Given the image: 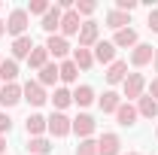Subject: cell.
I'll list each match as a JSON object with an SVG mask.
<instances>
[{
	"instance_id": "cell-1",
	"label": "cell",
	"mask_w": 158,
	"mask_h": 155,
	"mask_svg": "<svg viewBox=\"0 0 158 155\" xmlns=\"http://www.w3.org/2000/svg\"><path fill=\"white\" fill-rule=\"evenodd\" d=\"M27 24H31V15H27V9L24 6H15V9H9V19H6V34L12 40H19L27 34Z\"/></svg>"
},
{
	"instance_id": "cell-2",
	"label": "cell",
	"mask_w": 158,
	"mask_h": 155,
	"mask_svg": "<svg viewBox=\"0 0 158 155\" xmlns=\"http://www.w3.org/2000/svg\"><path fill=\"white\" fill-rule=\"evenodd\" d=\"M46 131L61 140V137L73 134V119L67 116V113H55V110H52V116L46 119Z\"/></svg>"
},
{
	"instance_id": "cell-3",
	"label": "cell",
	"mask_w": 158,
	"mask_h": 155,
	"mask_svg": "<svg viewBox=\"0 0 158 155\" xmlns=\"http://www.w3.org/2000/svg\"><path fill=\"white\" fill-rule=\"evenodd\" d=\"M122 91L128 97V103H131V100H140L143 91H146V76H143V73H128L125 82H122Z\"/></svg>"
},
{
	"instance_id": "cell-4",
	"label": "cell",
	"mask_w": 158,
	"mask_h": 155,
	"mask_svg": "<svg viewBox=\"0 0 158 155\" xmlns=\"http://www.w3.org/2000/svg\"><path fill=\"white\" fill-rule=\"evenodd\" d=\"M21 97L31 103V107H43L46 100H49V94H46V88L40 85L37 79H27L24 85H21Z\"/></svg>"
},
{
	"instance_id": "cell-5",
	"label": "cell",
	"mask_w": 158,
	"mask_h": 155,
	"mask_svg": "<svg viewBox=\"0 0 158 155\" xmlns=\"http://www.w3.org/2000/svg\"><path fill=\"white\" fill-rule=\"evenodd\" d=\"M43 46L49 49V58H55V61H67V55H70V43H67V37H61V34L46 37Z\"/></svg>"
},
{
	"instance_id": "cell-6",
	"label": "cell",
	"mask_w": 158,
	"mask_h": 155,
	"mask_svg": "<svg viewBox=\"0 0 158 155\" xmlns=\"http://www.w3.org/2000/svg\"><path fill=\"white\" fill-rule=\"evenodd\" d=\"M152 58H155V46H149V43H137V46L131 49V67H134V70L152 64Z\"/></svg>"
},
{
	"instance_id": "cell-7",
	"label": "cell",
	"mask_w": 158,
	"mask_h": 155,
	"mask_svg": "<svg viewBox=\"0 0 158 155\" xmlns=\"http://www.w3.org/2000/svg\"><path fill=\"white\" fill-rule=\"evenodd\" d=\"M100 40V31H98V21H82V27H79V46L82 49H94Z\"/></svg>"
},
{
	"instance_id": "cell-8",
	"label": "cell",
	"mask_w": 158,
	"mask_h": 155,
	"mask_svg": "<svg viewBox=\"0 0 158 155\" xmlns=\"http://www.w3.org/2000/svg\"><path fill=\"white\" fill-rule=\"evenodd\" d=\"M122 152V140L116 131H103L98 140V155H118Z\"/></svg>"
},
{
	"instance_id": "cell-9",
	"label": "cell",
	"mask_w": 158,
	"mask_h": 155,
	"mask_svg": "<svg viewBox=\"0 0 158 155\" xmlns=\"http://www.w3.org/2000/svg\"><path fill=\"white\" fill-rule=\"evenodd\" d=\"M94 131H98V122L88 116V113H79V116L73 119V134H76L79 140H88Z\"/></svg>"
},
{
	"instance_id": "cell-10",
	"label": "cell",
	"mask_w": 158,
	"mask_h": 155,
	"mask_svg": "<svg viewBox=\"0 0 158 155\" xmlns=\"http://www.w3.org/2000/svg\"><path fill=\"white\" fill-rule=\"evenodd\" d=\"M79 27H82V19L76 15V9H67L61 15V37H79Z\"/></svg>"
},
{
	"instance_id": "cell-11",
	"label": "cell",
	"mask_w": 158,
	"mask_h": 155,
	"mask_svg": "<svg viewBox=\"0 0 158 155\" xmlns=\"http://www.w3.org/2000/svg\"><path fill=\"white\" fill-rule=\"evenodd\" d=\"M24 97H21V85L19 82H9V85H0V107H15V103H21Z\"/></svg>"
},
{
	"instance_id": "cell-12",
	"label": "cell",
	"mask_w": 158,
	"mask_h": 155,
	"mask_svg": "<svg viewBox=\"0 0 158 155\" xmlns=\"http://www.w3.org/2000/svg\"><path fill=\"white\" fill-rule=\"evenodd\" d=\"M125 76H128V61L116 58L110 67H106V85H122Z\"/></svg>"
},
{
	"instance_id": "cell-13",
	"label": "cell",
	"mask_w": 158,
	"mask_h": 155,
	"mask_svg": "<svg viewBox=\"0 0 158 155\" xmlns=\"http://www.w3.org/2000/svg\"><path fill=\"white\" fill-rule=\"evenodd\" d=\"M49 100H52V107H55V113H64L70 103H73V91L67 88V85H58L52 94H49Z\"/></svg>"
},
{
	"instance_id": "cell-14",
	"label": "cell",
	"mask_w": 158,
	"mask_h": 155,
	"mask_svg": "<svg viewBox=\"0 0 158 155\" xmlns=\"http://www.w3.org/2000/svg\"><path fill=\"white\" fill-rule=\"evenodd\" d=\"M137 43H140V34L134 27H122V31H116V37H113V46L116 49H134Z\"/></svg>"
},
{
	"instance_id": "cell-15",
	"label": "cell",
	"mask_w": 158,
	"mask_h": 155,
	"mask_svg": "<svg viewBox=\"0 0 158 155\" xmlns=\"http://www.w3.org/2000/svg\"><path fill=\"white\" fill-rule=\"evenodd\" d=\"M98 107H100V113H113V116H116V110L122 107V94L113 91V88H106V91L98 97Z\"/></svg>"
},
{
	"instance_id": "cell-16",
	"label": "cell",
	"mask_w": 158,
	"mask_h": 155,
	"mask_svg": "<svg viewBox=\"0 0 158 155\" xmlns=\"http://www.w3.org/2000/svg\"><path fill=\"white\" fill-rule=\"evenodd\" d=\"M137 119H140V116H137V107L122 100V107L116 110V122L122 125V128H131V125H137Z\"/></svg>"
},
{
	"instance_id": "cell-17",
	"label": "cell",
	"mask_w": 158,
	"mask_h": 155,
	"mask_svg": "<svg viewBox=\"0 0 158 155\" xmlns=\"http://www.w3.org/2000/svg\"><path fill=\"white\" fill-rule=\"evenodd\" d=\"M94 61H100V64H113V61H116V46H113V40H98V46H94Z\"/></svg>"
},
{
	"instance_id": "cell-18",
	"label": "cell",
	"mask_w": 158,
	"mask_h": 155,
	"mask_svg": "<svg viewBox=\"0 0 158 155\" xmlns=\"http://www.w3.org/2000/svg\"><path fill=\"white\" fill-rule=\"evenodd\" d=\"M31 52H34V37H31V34H24V37H19V40H12V61L27 58Z\"/></svg>"
},
{
	"instance_id": "cell-19",
	"label": "cell",
	"mask_w": 158,
	"mask_h": 155,
	"mask_svg": "<svg viewBox=\"0 0 158 155\" xmlns=\"http://www.w3.org/2000/svg\"><path fill=\"white\" fill-rule=\"evenodd\" d=\"M24 131H27V137H43L46 134V116L43 113H31L24 119Z\"/></svg>"
},
{
	"instance_id": "cell-20",
	"label": "cell",
	"mask_w": 158,
	"mask_h": 155,
	"mask_svg": "<svg viewBox=\"0 0 158 155\" xmlns=\"http://www.w3.org/2000/svg\"><path fill=\"white\" fill-rule=\"evenodd\" d=\"M37 73H40L37 82L43 85V88H46V85H58V82H61V76H58V61H49V64H46L43 70H37Z\"/></svg>"
},
{
	"instance_id": "cell-21",
	"label": "cell",
	"mask_w": 158,
	"mask_h": 155,
	"mask_svg": "<svg viewBox=\"0 0 158 155\" xmlns=\"http://www.w3.org/2000/svg\"><path fill=\"white\" fill-rule=\"evenodd\" d=\"M61 15H64V12H61L58 6H52V9L43 15V24H40V27H43L49 37H52V34H58V31H61Z\"/></svg>"
},
{
	"instance_id": "cell-22",
	"label": "cell",
	"mask_w": 158,
	"mask_h": 155,
	"mask_svg": "<svg viewBox=\"0 0 158 155\" xmlns=\"http://www.w3.org/2000/svg\"><path fill=\"white\" fill-rule=\"evenodd\" d=\"M70 61L76 64L79 70H91V67H94V52H91V49L76 46V49H73V55H70Z\"/></svg>"
},
{
	"instance_id": "cell-23",
	"label": "cell",
	"mask_w": 158,
	"mask_h": 155,
	"mask_svg": "<svg viewBox=\"0 0 158 155\" xmlns=\"http://www.w3.org/2000/svg\"><path fill=\"white\" fill-rule=\"evenodd\" d=\"M73 103H76L79 110L91 107V103H94V88H91V85H76V88H73Z\"/></svg>"
},
{
	"instance_id": "cell-24",
	"label": "cell",
	"mask_w": 158,
	"mask_h": 155,
	"mask_svg": "<svg viewBox=\"0 0 158 155\" xmlns=\"http://www.w3.org/2000/svg\"><path fill=\"white\" fill-rule=\"evenodd\" d=\"M15 79H19V61L3 58V61H0V82L9 85V82H15Z\"/></svg>"
},
{
	"instance_id": "cell-25",
	"label": "cell",
	"mask_w": 158,
	"mask_h": 155,
	"mask_svg": "<svg viewBox=\"0 0 158 155\" xmlns=\"http://www.w3.org/2000/svg\"><path fill=\"white\" fill-rule=\"evenodd\" d=\"M49 61H52V58H49V49H46V46H34V52L27 55V64H31V70H43Z\"/></svg>"
},
{
	"instance_id": "cell-26",
	"label": "cell",
	"mask_w": 158,
	"mask_h": 155,
	"mask_svg": "<svg viewBox=\"0 0 158 155\" xmlns=\"http://www.w3.org/2000/svg\"><path fill=\"white\" fill-rule=\"evenodd\" d=\"M58 76H61L64 85H70V82H76V79H79V67L67 58V61H61V64H58Z\"/></svg>"
},
{
	"instance_id": "cell-27",
	"label": "cell",
	"mask_w": 158,
	"mask_h": 155,
	"mask_svg": "<svg viewBox=\"0 0 158 155\" xmlns=\"http://www.w3.org/2000/svg\"><path fill=\"white\" fill-rule=\"evenodd\" d=\"M137 116H143V119H155L158 116V100H152L149 94H143L137 100Z\"/></svg>"
},
{
	"instance_id": "cell-28",
	"label": "cell",
	"mask_w": 158,
	"mask_h": 155,
	"mask_svg": "<svg viewBox=\"0 0 158 155\" xmlns=\"http://www.w3.org/2000/svg\"><path fill=\"white\" fill-rule=\"evenodd\" d=\"M106 24H110L113 31L131 27V15H128V12H118V9H110V12H106Z\"/></svg>"
},
{
	"instance_id": "cell-29",
	"label": "cell",
	"mask_w": 158,
	"mask_h": 155,
	"mask_svg": "<svg viewBox=\"0 0 158 155\" xmlns=\"http://www.w3.org/2000/svg\"><path fill=\"white\" fill-rule=\"evenodd\" d=\"M52 152V143L46 137H31L27 140V155H49Z\"/></svg>"
},
{
	"instance_id": "cell-30",
	"label": "cell",
	"mask_w": 158,
	"mask_h": 155,
	"mask_svg": "<svg viewBox=\"0 0 158 155\" xmlns=\"http://www.w3.org/2000/svg\"><path fill=\"white\" fill-rule=\"evenodd\" d=\"M24 9H27V15H46V12L52 9V3H49V0H31Z\"/></svg>"
},
{
	"instance_id": "cell-31",
	"label": "cell",
	"mask_w": 158,
	"mask_h": 155,
	"mask_svg": "<svg viewBox=\"0 0 158 155\" xmlns=\"http://www.w3.org/2000/svg\"><path fill=\"white\" fill-rule=\"evenodd\" d=\"M73 9H76V15H79V19L85 15V21H88V15L98 9V3H91V0H76V3H73Z\"/></svg>"
},
{
	"instance_id": "cell-32",
	"label": "cell",
	"mask_w": 158,
	"mask_h": 155,
	"mask_svg": "<svg viewBox=\"0 0 158 155\" xmlns=\"http://www.w3.org/2000/svg\"><path fill=\"white\" fill-rule=\"evenodd\" d=\"M76 155H98V140H79V146H76Z\"/></svg>"
},
{
	"instance_id": "cell-33",
	"label": "cell",
	"mask_w": 158,
	"mask_h": 155,
	"mask_svg": "<svg viewBox=\"0 0 158 155\" xmlns=\"http://www.w3.org/2000/svg\"><path fill=\"white\" fill-rule=\"evenodd\" d=\"M113 9H118V12H128V15H131V12L137 9V0H116V6H113Z\"/></svg>"
},
{
	"instance_id": "cell-34",
	"label": "cell",
	"mask_w": 158,
	"mask_h": 155,
	"mask_svg": "<svg viewBox=\"0 0 158 155\" xmlns=\"http://www.w3.org/2000/svg\"><path fill=\"white\" fill-rule=\"evenodd\" d=\"M146 27L158 34V6H152V9H149V15H146Z\"/></svg>"
},
{
	"instance_id": "cell-35",
	"label": "cell",
	"mask_w": 158,
	"mask_h": 155,
	"mask_svg": "<svg viewBox=\"0 0 158 155\" xmlns=\"http://www.w3.org/2000/svg\"><path fill=\"white\" fill-rule=\"evenodd\" d=\"M12 131V119H9V113H0V137H6Z\"/></svg>"
},
{
	"instance_id": "cell-36",
	"label": "cell",
	"mask_w": 158,
	"mask_h": 155,
	"mask_svg": "<svg viewBox=\"0 0 158 155\" xmlns=\"http://www.w3.org/2000/svg\"><path fill=\"white\" fill-rule=\"evenodd\" d=\"M149 97H152V100H158V76L149 82Z\"/></svg>"
},
{
	"instance_id": "cell-37",
	"label": "cell",
	"mask_w": 158,
	"mask_h": 155,
	"mask_svg": "<svg viewBox=\"0 0 158 155\" xmlns=\"http://www.w3.org/2000/svg\"><path fill=\"white\" fill-rule=\"evenodd\" d=\"M0 155H6V137H0Z\"/></svg>"
},
{
	"instance_id": "cell-38",
	"label": "cell",
	"mask_w": 158,
	"mask_h": 155,
	"mask_svg": "<svg viewBox=\"0 0 158 155\" xmlns=\"http://www.w3.org/2000/svg\"><path fill=\"white\" fill-rule=\"evenodd\" d=\"M3 34H6V21L0 19V37H3Z\"/></svg>"
},
{
	"instance_id": "cell-39",
	"label": "cell",
	"mask_w": 158,
	"mask_h": 155,
	"mask_svg": "<svg viewBox=\"0 0 158 155\" xmlns=\"http://www.w3.org/2000/svg\"><path fill=\"white\" fill-rule=\"evenodd\" d=\"M152 64H155V73H158V49H155V58H152Z\"/></svg>"
},
{
	"instance_id": "cell-40",
	"label": "cell",
	"mask_w": 158,
	"mask_h": 155,
	"mask_svg": "<svg viewBox=\"0 0 158 155\" xmlns=\"http://www.w3.org/2000/svg\"><path fill=\"white\" fill-rule=\"evenodd\" d=\"M125 155H143V152H125Z\"/></svg>"
},
{
	"instance_id": "cell-41",
	"label": "cell",
	"mask_w": 158,
	"mask_h": 155,
	"mask_svg": "<svg viewBox=\"0 0 158 155\" xmlns=\"http://www.w3.org/2000/svg\"><path fill=\"white\" fill-rule=\"evenodd\" d=\"M0 9H3V3H0Z\"/></svg>"
},
{
	"instance_id": "cell-42",
	"label": "cell",
	"mask_w": 158,
	"mask_h": 155,
	"mask_svg": "<svg viewBox=\"0 0 158 155\" xmlns=\"http://www.w3.org/2000/svg\"><path fill=\"white\" fill-rule=\"evenodd\" d=\"M0 61H3V55H0Z\"/></svg>"
}]
</instances>
